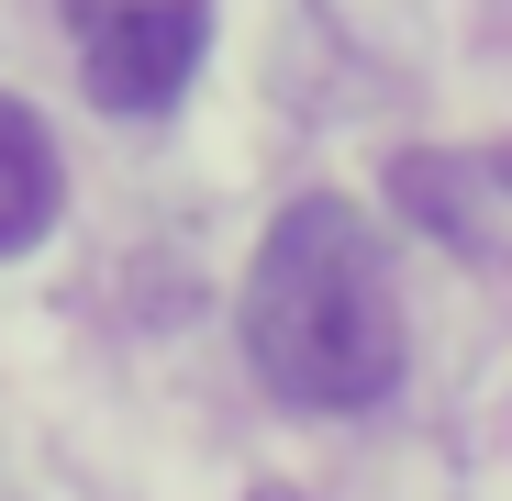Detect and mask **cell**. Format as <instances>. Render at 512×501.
I'll return each mask as SVG.
<instances>
[{
  "instance_id": "cell-1",
  "label": "cell",
  "mask_w": 512,
  "mask_h": 501,
  "mask_svg": "<svg viewBox=\"0 0 512 501\" xmlns=\"http://www.w3.org/2000/svg\"><path fill=\"white\" fill-rule=\"evenodd\" d=\"M245 357L290 412H368L401 390V290L357 201H290L245 268Z\"/></svg>"
},
{
  "instance_id": "cell-2",
  "label": "cell",
  "mask_w": 512,
  "mask_h": 501,
  "mask_svg": "<svg viewBox=\"0 0 512 501\" xmlns=\"http://www.w3.org/2000/svg\"><path fill=\"white\" fill-rule=\"evenodd\" d=\"M212 12L201 0H90L78 23V78H90L101 112H167L201 78Z\"/></svg>"
},
{
  "instance_id": "cell-3",
  "label": "cell",
  "mask_w": 512,
  "mask_h": 501,
  "mask_svg": "<svg viewBox=\"0 0 512 501\" xmlns=\"http://www.w3.org/2000/svg\"><path fill=\"white\" fill-rule=\"evenodd\" d=\"M56 201H67V167H56L45 112L0 90V257H34L56 234Z\"/></svg>"
}]
</instances>
